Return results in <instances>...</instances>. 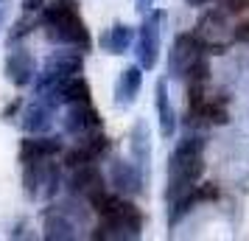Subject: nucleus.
I'll use <instances>...</instances> for the list:
<instances>
[{
    "instance_id": "obj_5",
    "label": "nucleus",
    "mask_w": 249,
    "mask_h": 241,
    "mask_svg": "<svg viewBox=\"0 0 249 241\" xmlns=\"http://www.w3.org/2000/svg\"><path fill=\"white\" fill-rule=\"evenodd\" d=\"M168 23L165 9H151L143 14V23L135 31V56L143 70H154L160 59V45H162V31Z\"/></svg>"
},
{
    "instance_id": "obj_26",
    "label": "nucleus",
    "mask_w": 249,
    "mask_h": 241,
    "mask_svg": "<svg viewBox=\"0 0 249 241\" xmlns=\"http://www.w3.org/2000/svg\"><path fill=\"white\" fill-rule=\"evenodd\" d=\"M188 6H193V9H202V6H210V3H218V0H185Z\"/></svg>"
},
{
    "instance_id": "obj_2",
    "label": "nucleus",
    "mask_w": 249,
    "mask_h": 241,
    "mask_svg": "<svg viewBox=\"0 0 249 241\" xmlns=\"http://www.w3.org/2000/svg\"><path fill=\"white\" fill-rule=\"evenodd\" d=\"M204 174V135L188 132L168 154V185H165V202L179 199L193 185H199Z\"/></svg>"
},
{
    "instance_id": "obj_14",
    "label": "nucleus",
    "mask_w": 249,
    "mask_h": 241,
    "mask_svg": "<svg viewBox=\"0 0 249 241\" xmlns=\"http://www.w3.org/2000/svg\"><path fill=\"white\" fill-rule=\"evenodd\" d=\"M42 236L48 241H73L79 236L76 233V219L70 216L59 202L48 205L45 213H42Z\"/></svg>"
},
{
    "instance_id": "obj_22",
    "label": "nucleus",
    "mask_w": 249,
    "mask_h": 241,
    "mask_svg": "<svg viewBox=\"0 0 249 241\" xmlns=\"http://www.w3.org/2000/svg\"><path fill=\"white\" fill-rule=\"evenodd\" d=\"M23 104H25V98H17L14 104H9V107L3 110V115H0V118H3V121H14V115L23 112Z\"/></svg>"
},
{
    "instance_id": "obj_7",
    "label": "nucleus",
    "mask_w": 249,
    "mask_h": 241,
    "mask_svg": "<svg viewBox=\"0 0 249 241\" xmlns=\"http://www.w3.org/2000/svg\"><path fill=\"white\" fill-rule=\"evenodd\" d=\"M73 140L76 143L65 151V163H62L65 168H73V166H81V163H98L112 149V140L107 138L101 129L87 132V135H79V138H73Z\"/></svg>"
},
{
    "instance_id": "obj_24",
    "label": "nucleus",
    "mask_w": 249,
    "mask_h": 241,
    "mask_svg": "<svg viewBox=\"0 0 249 241\" xmlns=\"http://www.w3.org/2000/svg\"><path fill=\"white\" fill-rule=\"evenodd\" d=\"M45 0H23V12L25 14H34V12H42Z\"/></svg>"
},
{
    "instance_id": "obj_3",
    "label": "nucleus",
    "mask_w": 249,
    "mask_h": 241,
    "mask_svg": "<svg viewBox=\"0 0 249 241\" xmlns=\"http://www.w3.org/2000/svg\"><path fill=\"white\" fill-rule=\"evenodd\" d=\"M140 236H143V216L129 196H121L109 213L98 216V224L90 233V239L95 241H135Z\"/></svg>"
},
{
    "instance_id": "obj_15",
    "label": "nucleus",
    "mask_w": 249,
    "mask_h": 241,
    "mask_svg": "<svg viewBox=\"0 0 249 241\" xmlns=\"http://www.w3.org/2000/svg\"><path fill=\"white\" fill-rule=\"evenodd\" d=\"M129 157L137 166V171L143 174V180L148 183V174H151V129L143 118H137L132 135H129Z\"/></svg>"
},
{
    "instance_id": "obj_20",
    "label": "nucleus",
    "mask_w": 249,
    "mask_h": 241,
    "mask_svg": "<svg viewBox=\"0 0 249 241\" xmlns=\"http://www.w3.org/2000/svg\"><path fill=\"white\" fill-rule=\"evenodd\" d=\"M79 101H92V93L87 79L81 73H76V76H70L59 84V104L65 107V104H79Z\"/></svg>"
},
{
    "instance_id": "obj_28",
    "label": "nucleus",
    "mask_w": 249,
    "mask_h": 241,
    "mask_svg": "<svg viewBox=\"0 0 249 241\" xmlns=\"http://www.w3.org/2000/svg\"><path fill=\"white\" fill-rule=\"evenodd\" d=\"M0 3H3V0H0Z\"/></svg>"
},
{
    "instance_id": "obj_11",
    "label": "nucleus",
    "mask_w": 249,
    "mask_h": 241,
    "mask_svg": "<svg viewBox=\"0 0 249 241\" xmlns=\"http://www.w3.org/2000/svg\"><path fill=\"white\" fill-rule=\"evenodd\" d=\"M68 171L70 174H68V180H65L68 194L81 196L84 202H87L90 194L107 188V177L101 174V168H98L95 163H81V166H73V168H68Z\"/></svg>"
},
{
    "instance_id": "obj_23",
    "label": "nucleus",
    "mask_w": 249,
    "mask_h": 241,
    "mask_svg": "<svg viewBox=\"0 0 249 241\" xmlns=\"http://www.w3.org/2000/svg\"><path fill=\"white\" fill-rule=\"evenodd\" d=\"M232 39L235 42H249V23H238L232 28Z\"/></svg>"
},
{
    "instance_id": "obj_25",
    "label": "nucleus",
    "mask_w": 249,
    "mask_h": 241,
    "mask_svg": "<svg viewBox=\"0 0 249 241\" xmlns=\"http://www.w3.org/2000/svg\"><path fill=\"white\" fill-rule=\"evenodd\" d=\"M151 6H154V0H135V9H137L140 14L151 12Z\"/></svg>"
},
{
    "instance_id": "obj_17",
    "label": "nucleus",
    "mask_w": 249,
    "mask_h": 241,
    "mask_svg": "<svg viewBox=\"0 0 249 241\" xmlns=\"http://www.w3.org/2000/svg\"><path fill=\"white\" fill-rule=\"evenodd\" d=\"M65 151V143L59 135H28L20 143V163L23 160H42V157H56Z\"/></svg>"
},
{
    "instance_id": "obj_13",
    "label": "nucleus",
    "mask_w": 249,
    "mask_h": 241,
    "mask_svg": "<svg viewBox=\"0 0 249 241\" xmlns=\"http://www.w3.org/2000/svg\"><path fill=\"white\" fill-rule=\"evenodd\" d=\"M215 199H218V188H215V185H210V183L193 185L188 194H182L179 199L168 202V227L174 230L196 205H202V202H215Z\"/></svg>"
},
{
    "instance_id": "obj_12",
    "label": "nucleus",
    "mask_w": 249,
    "mask_h": 241,
    "mask_svg": "<svg viewBox=\"0 0 249 241\" xmlns=\"http://www.w3.org/2000/svg\"><path fill=\"white\" fill-rule=\"evenodd\" d=\"M109 185L118 196H135L143 191V174L137 171V166L132 160H124V157H112L109 160Z\"/></svg>"
},
{
    "instance_id": "obj_21",
    "label": "nucleus",
    "mask_w": 249,
    "mask_h": 241,
    "mask_svg": "<svg viewBox=\"0 0 249 241\" xmlns=\"http://www.w3.org/2000/svg\"><path fill=\"white\" fill-rule=\"evenodd\" d=\"M36 20H31V17H20L17 23L9 28V34H6V42H9V48L12 45H20V39H25V37L34 31Z\"/></svg>"
},
{
    "instance_id": "obj_10",
    "label": "nucleus",
    "mask_w": 249,
    "mask_h": 241,
    "mask_svg": "<svg viewBox=\"0 0 249 241\" xmlns=\"http://www.w3.org/2000/svg\"><path fill=\"white\" fill-rule=\"evenodd\" d=\"M3 70H6V79L12 81L14 87L25 90L28 84H34L36 70H39V68H36V59H34V54H31L28 48L12 45L9 56H6V65H3Z\"/></svg>"
},
{
    "instance_id": "obj_16",
    "label": "nucleus",
    "mask_w": 249,
    "mask_h": 241,
    "mask_svg": "<svg viewBox=\"0 0 249 241\" xmlns=\"http://www.w3.org/2000/svg\"><path fill=\"white\" fill-rule=\"evenodd\" d=\"M154 112H157V127H160V138H174L177 132V112L171 104V93H168V76H160L154 84Z\"/></svg>"
},
{
    "instance_id": "obj_8",
    "label": "nucleus",
    "mask_w": 249,
    "mask_h": 241,
    "mask_svg": "<svg viewBox=\"0 0 249 241\" xmlns=\"http://www.w3.org/2000/svg\"><path fill=\"white\" fill-rule=\"evenodd\" d=\"M199 54H207V51H204L202 39H199L196 31L177 34V37H174V42H171V51H168V79L182 81L188 65H191Z\"/></svg>"
},
{
    "instance_id": "obj_18",
    "label": "nucleus",
    "mask_w": 249,
    "mask_h": 241,
    "mask_svg": "<svg viewBox=\"0 0 249 241\" xmlns=\"http://www.w3.org/2000/svg\"><path fill=\"white\" fill-rule=\"evenodd\" d=\"M143 90V68L132 62L121 70V76L115 81V104L118 107H129V104L137 101V95Z\"/></svg>"
},
{
    "instance_id": "obj_4",
    "label": "nucleus",
    "mask_w": 249,
    "mask_h": 241,
    "mask_svg": "<svg viewBox=\"0 0 249 241\" xmlns=\"http://www.w3.org/2000/svg\"><path fill=\"white\" fill-rule=\"evenodd\" d=\"M81 70H84V51L59 45V51H53L45 59L42 70H36L34 95H42V93H56L59 95V84L65 79H70V76L81 73Z\"/></svg>"
},
{
    "instance_id": "obj_1",
    "label": "nucleus",
    "mask_w": 249,
    "mask_h": 241,
    "mask_svg": "<svg viewBox=\"0 0 249 241\" xmlns=\"http://www.w3.org/2000/svg\"><path fill=\"white\" fill-rule=\"evenodd\" d=\"M36 23L53 45L79 48L84 54L92 48V37L79 12V0H45Z\"/></svg>"
},
{
    "instance_id": "obj_9",
    "label": "nucleus",
    "mask_w": 249,
    "mask_h": 241,
    "mask_svg": "<svg viewBox=\"0 0 249 241\" xmlns=\"http://www.w3.org/2000/svg\"><path fill=\"white\" fill-rule=\"evenodd\" d=\"M101 112L92 101H79V104H65V115H62V129L70 138H79L87 132L101 129Z\"/></svg>"
},
{
    "instance_id": "obj_6",
    "label": "nucleus",
    "mask_w": 249,
    "mask_h": 241,
    "mask_svg": "<svg viewBox=\"0 0 249 241\" xmlns=\"http://www.w3.org/2000/svg\"><path fill=\"white\" fill-rule=\"evenodd\" d=\"M59 98L53 93H42V95H34V101L23 104V112H20V127H23L25 135H42V132H51L53 121H56L59 112Z\"/></svg>"
},
{
    "instance_id": "obj_27",
    "label": "nucleus",
    "mask_w": 249,
    "mask_h": 241,
    "mask_svg": "<svg viewBox=\"0 0 249 241\" xmlns=\"http://www.w3.org/2000/svg\"><path fill=\"white\" fill-rule=\"evenodd\" d=\"M0 28H3V9H0Z\"/></svg>"
},
{
    "instance_id": "obj_19",
    "label": "nucleus",
    "mask_w": 249,
    "mask_h": 241,
    "mask_svg": "<svg viewBox=\"0 0 249 241\" xmlns=\"http://www.w3.org/2000/svg\"><path fill=\"white\" fill-rule=\"evenodd\" d=\"M132 45H135V28L126 25V23H115L112 28H107V31L98 37V48H101L104 54L121 56V54H126Z\"/></svg>"
}]
</instances>
